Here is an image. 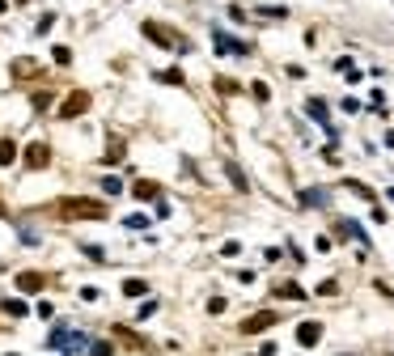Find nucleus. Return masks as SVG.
<instances>
[{
    "instance_id": "nucleus-11",
    "label": "nucleus",
    "mask_w": 394,
    "mask_h": 356,
    "mask_svg": "<svg viewBox=\"0 0 394 356\" xmlns=\"http://www.w3.org/2000/svg\"><path fill=\"white\" fill-rule=\"evenodd\" d=\"M301 199H305V203H310V208H318V203H326V191H305V195H301Z\"/></svg>"
},
{
    "instance_id": "nucleus-10",
    "label": "nucleus",
    "mask_w": 394,
    "mask_h": 356,
    "mask_svg": "<svg viewBox=\"0 0 394 356\" xmlns=\"http://www.w3.org/2000/svg\"><path fill=\"white\" fill-rule=\"evenodd\" d=\"M5 314H13V318H22V314H26V301H17V297H9V301H5Z\"/></svg>"
},
{
    "instance_id": "nucleus-15",
    "label": "nucleus",
    "mask_w": 394,
    "mask_h": 356,
    "mask_svg": "<svg viewBox=\"0 0 394 356\" xmlns=\"http://www.w3.org/2000/svg\"><path fill=\"white\" fill-rule=\"evenodd\" d=\"M0 162H13V144L9 140H0Z\"/></svg>"
},
{
    "instance_id": "nucleus-4",
    "label": "nucleus",
    "mask_w": 394,
    "mask_h": 356,
    "mask_svg": "<svg viewBox=\"0 0 394 356\" xmlns=\"http://www.w3.org/2000/svg\"><path fill=\"white\" fill-rule=\"evenodd\" d=\"M271 323H275V314H271V310H267V314H255V318H246V323H242V335H255V331H267Z\"/></svg>"
},
{
    "instance_id": "nucleus-16",
    "label": "nucleus",
    "mask_w": 394,
    "mask_h": 356,
    "mask_svg": "<svg viewBox=\"0 0 394 356\" xmlns=\"http://www.w3.org/2000/svg\"><path fill=\"white\" fill-rule=\"evenodd\" d=\"M89 352H93V356H110V343H93Z\"/></svg>"
},
{
    "instance_id": "nucleus-13",
    "label": "nucleus",
    "mask_w": 394,
    "mask_h": 356,
    "mask_svg": "<svg viewBox=\"0 0 394 356\" xmlns=\"http://www.w3.org/2000/svg\"><path fill=\"white\" fill-rule=\"evenodd\" d=\"M275 293H280V297H301V301H305V293H301V288H297V284H280V288H275Z\"/></svg>"
},
{
    "instance_id": "nucleus-1",
    "label": "nucleus",
    "mask_w": 394,
    "mask_h": 356,
    "mask_svg": "<svg viewBox=\"0 0 394 356\" xmlns=\"http://www.w3.org/2000/svg\"><path fill=\"white\" fill-rule=\"evenodd\" d=\"M60 217H106V203H98V199H68V203H60Z\"/></svg>"
},
{
    "instance_id": "nucleus-5",
    "label": "nucleus",
    "mask_w": 394,
    "mask_h": 356,
    "mask_svg": "<svg viewBox=\"0 0 394 356\" xmlns=\"http://www.w3.org/2000/svg\"><path fill=\"white\" fill-rule=\"evenodd\" d=\"M144 34H149L153 42H165V47H183V38H174V34H161V26H153V22L144 26Z\"/></svg>"
},
{
    "instance_id": "nucleus-9",
    "label": "nucleus",
    "mask_w": 394,
    "mask_h": 356,
    "mask_svg": "<svg viewBox=\"0 0 394 356\" xmlns=\"http://www.w3.org/2000/svg\"><path fill=\"white\" fill-rule=\"evenodd\" d=\"M26 162H34V166H43V162H47V148H43V144H34V148H26Z\"/></svg>"
},
{
    "instance_id": "nucleus-7",
    "label": "nucleus",
    "mask_w": 394,
    "mask_h": 356,
    "mask_svg": "<svg viewBox=\"0 0 394 356\" xmlns=\"http://www.w3.org/2000/svg\"><path fill=\"white\" fill-rule=\"evenodd\" d=\"M17 284H22L26 293H34V288H43V276H34V272H26V276H17Z\"/></svg>"
},
{
    "instance_id": "nucleus-3",
    "label": "nucleus",
    "mask_w": 394,
    "mask_h": 356,
    "mask_svg": "<svg viewBox=\"0 0 394 356\" xmlns=\"http://www.w3.org/2000/svg\"><path fill=\"white\" fill-rule=\"evenodd\" d=\"M212 38H216V51H225V56H229V51H234V56H246V42H234L225 30H216Z\"/></svg>"
},
{
    "instance_id": "nucleus-14",
    "label": "nucleus",
    "mask_w": 394,
    "mask_h": 356,
    "mask_svg": "<svg viewBox=\"0 0 394 356\" xmlns=\"http://www.w3.org/2000/svg\"><path fill=\"white\" fill-rule=\"evenodd\" d=\"M310 115H314V119H322V123H326V107H322V102H318V98H314V102H310Z\"/></svg>"
},
{
    "instance_id": "nucleus-6",
    "label": "nucleus",
    "mask_w": 394,
    "mask_h": 356,
    "mask_svg": "<svg viewBox=\"0 0 394 356\" xmlns=\"http://www.w3.org/2000/svg\"><path fill=\"white\" fill-rule=\"evenodd\" d=\"M89 107V98L85 93H73V102H68V107H60V115H81Z\"/></svg>"
},
{
    "instance_id": "nucleus-2",
    "label": "nucleus",
    "mask_w": 394,
    "mask_h": 356,
    "mask_svg": "<svg viewBox=\"0 0 394 356\" xmlns=\"http://www.w3.org/2000/svg\"><path fill=\"white\" fill-rule=\"evenodd\" d=\"M318 339H322V327H318V323H301V327H297V343H301V348H314Z\"/></svg>"
},
{
    "instance_id": "nucleus-12",
    "label": "nucleus",
    "mask_w": 394,
    "mask_h": 356,
    "mask_svg": "<svg viewBox=\"0 0 394 356\" xmlns=\"http://www.w3.org/2000/svg\"><path fill=\"white\" fill-rule=\"evenodd\" d=\"M102 191H106V195H119L123 183H119V178H102Z\"/></svg>"
},
{
    "instance_id": "nucleus-8",
    "label": "nucleus",
    "mask_w": 394,
    "mask_h": 356,
    "mask_svg": "<svg viewBox=\"0 0 394 356\" xmlns=\"http://www.w3.org/2000/svg\"><path fill=\"white\" fill-rule=\"evenodd\" d=\"M123 293H128V297H144L149 284H144V280H123Z\"/></svg>"
}]
</instances>
